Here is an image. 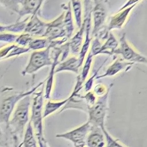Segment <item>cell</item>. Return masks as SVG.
<instances>
[{
  "label": "cell",
  "instance_id": "obj_1",
  "mask_svg": "<svg viewBox=\"0 0 147 147\" xmlns=\"http://www.w3.org/2000/svg\"><path fill=\"white\" fill-rule=\"evenodd\" d=\"M32 99L31 96L28 95L18 103L6 127L16 142L22 137L25 128L29 122V110Z\"/></svg>",
  "mask_w": 147,
  "mask_h": 147
},
{
  "label": "cell",
  "instance_id": "obj_2",
  "mask_svg": "<svg viewBox=\"0 0 147 147\" xmlns=\"http://www.w3.org/2000/svg\"><path fill=\"white\" fill-rule=\"evenodd\" d=\"M44 84L42 86V88L38 92H35L33 94L32 99L31 117L30 121L36 132V136L40 142H46L44 136L43 128V105L44 99Z\"/></svg>",
  "mask_w": 147,
  "mask_h": 147
},
{
  "label": "cell",
  "instance_id": "obj_3",
  "mask_svg": "<svg viewBox=\"0 0 147 147\" xmlns=\"http://www.w3.org/2000/svg\"><path fill=\"white\" fill-rule=\"evenodd\" d=\"M46 80L41 82L36 87L29 91L20 92L4 99L0 105V124H5L7 127L10 119L11 115L18 103L24 97L28 95H33L39 87L44 84Z\"/></svg>",
  "mask_w": 147,
  "mask_h": 147
},
{
  "label": "cell",
  "instance_id": "obj_4",
  "mask_svg": "<svg viewBox=\"0 0 147 147\" xmlns=\"http://www.w3.org/2000/svg\"><path fill=\"white\" fill-rule=\"evenodd\" d=\"M111 86L105 94L98 97L95 103L88 108V121L92 126L102 128L105 127V118L108 109V100Z\"/></svg>",
  "mask_w": 147,
  "mask_h": 147
},
{
  "label": "cell",
  "instance_id": "obj_5",
  "mask_svg": "<svg viewBox=\"0 0 147 147\" xmlns=\"http://www.w3.org/2000/svg\"><path fill=\"white\" fill-rule=\"evenodd\" d=\"M51 50L47 48L33 51L26 66L21 72L22 75L33 74L45 67L52 66L53 61L50 54Z\"/></svg>",
  "mask_w": 147,
  "mask_h": 147
},
{
  "label": "cell",
  "instance_id": "obj_6",
  "mask_svg": "<svg viewBox=\"0 0 147 147\" xmlns=\"http://www.w3.org/2000/svg\"><path fill=\"white\" fill-rule=\"evenodd\" d=\"M92 125L88 121L85 124L71 131L57 134L56 137L71 141L73 143L74 147H85L86 138L90 131Z\"/></svg>",
  "mask_w": 147,
  "mask_h": 147
},
{
  "label": "cell",
  "instance_id": "obj_7",
  "mask_svg": "<svg viewBox=\"0 0 147 147\" xmlns=\"http://www.w3.org/2000/svg\"><path fill=\"white\" fill-rule=\"evenodd\" d=\"M120 47L116 48L113 54L121 55L124 60L131 63H140L147 65V58L135 51L126 40L125 34L120 40Z\"/></svg>",
  "mask_w": 147,
  "mask_h": 147
},
{
  "label": "cell",
  "instance_id": "obj_8",
  "mask_svg": "<svg viewBox=\"0 0 147 147\" xmlns=\"http://www.w3.org/2000/svg\"><path fill=\"white\" fill-rule=\"evenodd\" d=\"M64 15L65 11L54 20L48 22V27L44 37L51 40H60L67 37V33L64 23Z\"/></svg>",
  "mask_w": 147,
  "mask_h": 147
},
{
  "label": "cell",
  "instance_id": "obj_9",
  "mask_svg": "<svg viewBox=\"0 0 147 147\" xmlns=\"http://www.w3.org/2000/svg\"><path fill=\"white\" fill-rule=\"evenodd\" d=\"M48 27V22L42 21L38 14L30 16L24 32L34 37H44Z\"/></svg>",
  "mask_w": 147,
  "mask_h": 147
},
{
  "label": "cell",
  "instance_id": "obj_10",
  "mask_svg": "<svg viewBox=\"0 0 147 147\" xmlns=\"http://www.w3.org/2000/svg\"><path fill=\"white\" fill-rule=\"evenodd\" d=\"M45 0H22L21 6L18 14V20L26 16L38 14Z\"/></svg>",
  "mask_w": 147,
  "mask_h": 147
},
{
  "label": "cell",
  "instance_id": "obj_11",
  "mask_svg": "<svg viewBox=\"0 0 147 147\" xmlns=\"http://www.w3.org/2000/svg\"><path fill=\"white\" fill-rule=\"evenodd\" d=\"M87 147H106L104 133L100 127L92 126L86 140Z\"/></svg>",
  "mask_w": 147,
  "mask_h": 147
},
{
  "label": "cell",
  "instance_id": "obj_12",
  "mask_svg": "<svg viewBox=\"0 0 147 147\" xmlns=\"http://www.w3.org/2000/svg\"><path fill=\"white\" fill-rule=\"evenodd\" d=\"M81 88H78L75 86L74 91L72 92V94L67 99L60 101L58 102H52V101H48L47 104L45 105V106L43 112V118H45L47 117L48 116H50L51 114H53L59 109H60L61 108H62L63 106L65 105L73 97L76 96L78 94V93L80 91Z\"/></svg>",
  "mask_w": 147,
  "mask_h": 147
},
{
  "label": "cell",
  "instance_id": "obj_13",
  "mask_svg": "<svg viewBox=\"0 0 147 147\" xmlns=\"http://www.w3.org/2000/svg\"><path fill=\"white\" fill-rule=\"evenodd\" d=\"M134 64V63L125 62L121 59H117L107 69L105 73L99 76H97L96 78L100 79L105 77L114 76L119 73L120 71L125 70V69L129 70Z\"/></svg>",
  "mask_w": 147,
  "mask_h": 147
},
{
  "label": "cell",
  "instance_id": "obj_14",
  "mask_svg": "<svg viewBox=\"0 0 147 147\" xmlns=\"http://www.w3.org/2000/svg\"><path fill=\"white\" fill-rule=\"evenodd\" d=\"M137 4L133 5L123 10L119 11V13L111 18L108 29L112 30L114 29H120L125 24V22L132 9Z\"/></svg>",
  "mask_w": 147,
  "mask_h": 147
},
{
  "label": "cell",
  "instance_id": "obj_15",
  "mask_svg": "<svg viewBox=\"0 0 147 147\" xmlns=\"http://www.w3.org/2000/svg\"><path fill=\"white\" fill-rule=\"evenodd\" d=\"M81 66L82 65L80 63L78 58L74 56L71 57L60 62L57 66L55 70V74L62 71H71L74 73L78 74Z\"/></svg>",
  "mask_w": 147,
  "mask_h": 147
},
{
  "label": "cell",
  "instance_id": "obj_16",
  "mask_svg": "<svg viewBox=\"0 0 147 147\" xmlns=\"http://www.w3.org/2000/svg\"><path fill=\"white\" fill-rule=\"evenodd\" d=\"M85 29V22L82 24L80 30L76 33V35L73 37L69 42H68L69 48L71 52L74 54L80 53L81 48L82 47V42L83 38V34Z\"/></svg>",
  "mask_w": 147,
  "mask_h": 147
},
{
  "label": "cell",
  "instance_id": "obj_17",
  "mask_svg": "<svg viewBox=\"0 0 147 147\" xmlns=\"http://www.w3.org/2000/svg\"><path fill=\"white\" fill-rule=\"evenodd\" d=\"M21 145L23 147H37V142L34 134V129L30 121H29L26 126L23 142Z\"/></svg>",
  "mask_w": 147,
  "mask_h": 147
},
{
  "label": "cell",
  "instance_id": "obj_18",
  "mask_svg": "<svg viewBox=\"0 0 147 147\" xmlns=\"http://www.w3.org/2000/svg\"><path fill=\"white\" fill-rule=\"evenodd\" d=\"M64 6L65 11L64 18V23L66 30L67 37L68 39H69L71 37L74 30L71 2H69L68 5H64Z\"/></svg>",
  "mask_w": 147,
  "mask_h": 147
},
{
  "label": "cell",
  "instance_id": "obj_19",
  "mask_svg": "<svg viewBox=\"0 0 147 147\" xmlns=\"http://www.w3.org/2000/svg\"><path fill=\"white\" fill-rule=\"evenodd\" d=\"M118 46V42L113 35L111 33L108 39L104 43L103 46H101L98 54H108L112 55L114 53L116 48Z\"/></svg>",
  "mask_w": 147,
  "mask_h": 147
},
{
  "label": "cell",
  "instance_id": "obj_20",
  "mask_svg": "<svg viewBox=\"0 0 147 147\" xmlns=\"http://www.w3.org/2000/svg\"><path fill=\"white\" fill-rule=\"evenodd\" d=\"M74 10V18L77 27L80 28L82 26V7L81 0H71Z\"/></svg>",
  "mask_w": 147,
  "mask_h": 147
},
{
  "label": "cell",
  "instance_id": "obj_21",
  "mask_svg": "<svg viewBox=\"0 0 147 147\" xmlns=\"http://www.w3.org/2000/svg\"><path fill=\"white\" fill-rule=\"evenodd\" d=\"M21 2L22 0H0L1 5L18 14L21 9Z\"/></svg>",
  "mask_w": 147,
  "mask_h": 147
},
{
  "label": "cell",
  "instance_id": "obj_22",
  "mask_svg": "<svg viewBox=\"0 0 147 147\" xmlns=\"http://www.w3.org/2000/svg\"><path fill=\"white\" fill-rule=\"evenodd\" d=\"M34 39V37L28 33L23 32L21 34L18 35L15 41V43L19 46L28 48L29 45Z\"/></svg>",
  "mask_w": 147,
  "mask_h": 147
},
{
  "label": "cell",
  "instance_id": "obj_23",
  "mask_svg": "<svg viewBox=\"0 0 147 147\" xmlns=\"http://www.w3.org/2000/svg\"><path fill=\"white\" fill-rule=\"evenodd\" d=\"M93 56V55L90 52L88 56H87V58H86V61L85 62L84 66L82 69V70L81 75L78 76V78H79L80 80L82 83H84V82L86 80V78L88 75V74H89L90 67H91V64H92V62Z\"/></svg>",
  "mask_w": 147,
  "mask_h": 147
},
{
  "label": "cell",
  "instance_id": "obj_24",
  "mask_svg": "<svg viewBox=\"0 0 147 147\" xmlns=\"http://www.w3.org/2000/svg\"><path fill=\"white\" fill-rule=\"evenodd\" d=\"M101 129L105 136L106 141V147H125L118 143L116 140H115L106 130L105 127L101 128Z\"/></svg>",
  "mask_w": 147,
  "mask_h": 147
},
{
  "label": "cell",
  "instance_id": "obj_25",
  "mask_svg": "<svg viewBox=\"0 0 147 147\" xmlns=\"http://www.w3.org/2000/svg\"><path fill=\"white\" fill-rule=\"evenodd\" d=\"M18 35L10 32L0 33V42H5L8 43H15V41Z\"/></svg>",
  "mask_w": 147,
  "mask_h": 147
},
{
  "label": "cell",
  "instance_id": "obj_26",
  "mask_svg": "<svg viewBox=\"0 0 147 147\" xmlns=\"http://www.w3.org/2000/svg\"><path fill=\"white\" fill-rule=\"evenodd\" d=\"M98 70L97 71V72H96L94 74V75L90 77L85 83V85H84V88H85V91L86 92H89L90 90H91L92 86H93V81L95 78L97 77V74L98 72Z\"/></svg>",
  "mask_w": 147,
  "mask_h": 147
},
{
  "label": "cell",
  "instance_id": "obj_27",
  "mask_svg": "<svg viewBox=\"0 0 147 147\" xmlns=\"http://www.w3.org/2000/svg\"><path fill=\"white\" fill-rule=\"evenodd\" d=\"M108 89V88H107ZM107 89L101 84H97L94 88V92L98 96H102L105 94L107 91Z\"/></svg>",
  "mask_w": 147,
  "mask_h": 147
},
{
  "label": "cell",
  "instance_id": "obj_28",
  "mask_svg": "<svg viewBox=\"0 0 147 147\" xmlns=\"http://www.w3.org/2000/svg\"><path fill=\"white\" fill-rule=\"evenodd\" d=\"M0 147H9L7 136L0 128Z\"/></svg>",
  "mask_w": 147,
  "mask_h": 147
},
{
  "label": "cell",
  "instance_id": "obj_29",
  "mask_svg": "<svg viewBox=\"0 0 147 147\" xmlns=\"http://www.w3.org/2000/svg\"><path fill=\"white\" fill-rule=\"evenodd\" d=\"M140 0H128L127 3L119 10V11H120L121 10H123L129 6H131L133 5H135V4H137Z\"/></svg>",
  "mask_w": 147,
  "mask_h": 147
},
{
  "label": "cell",
  "instance_id": "obj_30",
  "mask_svg": "<svg viewBox=\"0 0 147 147\" xmlns=\"http://www.w3.org/2000/svg\"><path fill=\"white\" fill-rule=\"evenodd\" d=\"M10 29V25H3L0 24V33L3 32H9Z\"/></svg>",
  "mask_w": 147,
  "mask_h": 147
},
{
  "label": "cell",
  "instance_id": "obj_31",
  "mask_svg": "<svg viewBox=\"0 0 147 147\" xmlns=\"http://www.w3.org/2000/svg\"><path fill=\"white\" fill-rule=\"evenodd\" d=\"M39 147H45V144H47V142H38Z\"/></svg>",
  "mask_w": 147,
  "mask_h": 147
},
{
  "label": "cell",
  "instance_id": "obj_32",
  "mask_svg": "<svg viewBox=\"0 0 147 147\" xmlns=\"http://www.w3.org/2000/svg\"><path fill=\"white\" fill-rule=\"evenodd\" d=\"M45 147H49L48 146V145H47V143L45 144Z\"/></svg>",
  "mask_w": 147,
  "mask_h": 147
},
{
  "label": "cell",
  "instance_id": "obj_33",
  "mask_svg": "<svg viewBox=\"0 0 147 147\" xmlns=\"http://www.w3.org/2000/svg\"><path fill=\"white\" fill-rule=\"evenodd\" d=\"M19 147V146H18V147Z\"/></svg>",
  "mask_w": 147,
  "mask_h": 147
}]
</instances>
